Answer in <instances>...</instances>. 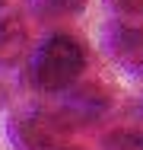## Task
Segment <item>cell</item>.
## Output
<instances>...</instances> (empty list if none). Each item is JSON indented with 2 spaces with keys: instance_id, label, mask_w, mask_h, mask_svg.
<instances>
[{
  "instance_id": "obj_3",
  "label": "cell",
  "mask_w": 143,
  "mask_h": 150,
  "mask_svg": "<svg viewBox=\"0 0 143 150\" xmlns=\"http://www.w3.org/2000/svg\"><path fill=\"white\" fill-rule=\"evenodd\" d=\"M105 48L124 70H130L134 77H140V58H143V35L137 26L127 23H111L105 29Z\"/></svg>"
},
{
  "instance_id": "obj_7",
  "label": "cell",
  "mask_w": 143,
  "mask_h": 150,
  "mask_svg": "<svg viewBox=\"0 0 143 150\" xmlns=\"http://www.w3.org/2000/svg\"><path fill=\"white\" fill-rule=\"evenodd\" d=\"M102 150H143V141H140V131H114L102 141Z\"/></svg>"
},
{
  "instance_id": "obj_10",
  "label": "cell",
  "mask_w": 143,
  "mask_h": 150,
  "mask_svg": "<svg viewBox=\"0 0 143 150\" xmlns=\"http://www.w3.org/2000/svg\"><path fill=\"white\" fill-rule=\"evenodd\" d=\"M0 102H3V93H0Z\"/></svg>"
},
{
  "instance_id": "obj_1",
  "label": "cell",
  "mask_w": 143,
  "mask_h": 150,
  "mask_svg": "<svg viewBox=\"0 0 143 150\" xmlns=\"http://www.w3.org/2000/svg\"><path fill=\"white\" fill-rule=\"evenodd\" d=\"M86 70V51L70 35H51L32 54V83L45 93H67Z\"/></svg>"
},
{
  "instance_id": "obj_11",
  "label": "cell",
  "mask_w": 143,
  "mask_h": 150,
  "mask_svg": "<svg viewBox=\"0 0 143 150\" xmlns=\"http://www.w3.org/2000/svg\"><path fill=\"white\" fill-rule=\"evenodd\" d=\"M0 3H3V0H0Z\"/></svg>"
},
{
  "instance_id": "obj_9",
  "label": "cell",
  "mask_w": 143,
  "mask_h": 150,
  "mask_svg": "<svg viewBox=\"0 0 143 150\" xmlns=\"http://www.w3.org/2000/svg\"><path fill=\"white\" fill-rule=\"evenodd\" d=\"M57 150H83V147H57Z\"/></svg>"
},
{
  "instance_id": "obj_4",
  "label": "cell",
  "mask_w": 143,
  "mask_h": 150,
  "mask_svg": "<svg viewBox=\"0 0 143 150\" xmlns=\"http://www.w3.org/2000/svg\"><path fill=\"white\" fill-rule=\"evenodd\" d=\"M105 109H108V99H105V93L102 90H92V86H86V90H73L67 96V102H64V112H60V121L67 125H86V121H95L105 115Z\"/></svg>"
},
{
  "instance_id": "obj_6",
  "label": "cell",
  "mask_w": 143,
  "mask_h": 150,
  "mask_svg": "<svg viewBox=\"0 0 143 150\" xmlns=\"http://www.w3.org/2000/svg\"><path fill=\"white\" fill-rule=\"evenodd\" d=\"M32 6L41 16H70V13H80L83 10L86 0H32Z\"/></svg>"
},
{
  "instance_id": "obj_5",
  "label": "cell",
  "mask_w": 143,
  "mask_h": 150,
  "mask_svg": "<svg viewBox=\"0 0 143 150\" xmlns=\"http://www.w3.org/2000/svg\"><path fill=\"white\" fill-rule=\"evenodd\" d=\"M26 48H29V35L26 26L19 23V16H3L0 19V64L3 67L19 64Z\"/></svg>"
},
{
  "instance_id": "obj_2",
  "label": "cell",
  "mask_w": 143,
  "mask_h": 150,
  "mask_svg": "<svg viewBox=\"0 0 143 150\" xmlns=\"http://www.w3.org/2000/svg\"><path fill=\"white\" fill-rule=\"evenodd\" d=\"M64 121L45 112H22L10 118V141L19 150H57L64 147Z\"/></svg>"
},
{
  "instance_id": "obj_8",
  "label": "cell",
  "mask_w": 143,
  "mask_h": 150,
  "mask_svg": "<svg viewBox=\"0 0 143 150\" xmlns=\"http://www.w3.org/2000/svg\"><path fill=\"white\" fill-rule=\"evenodd\" d=\"M111 6L121 13H140V0H111Z\"/></svg>"
}]
</instances>
